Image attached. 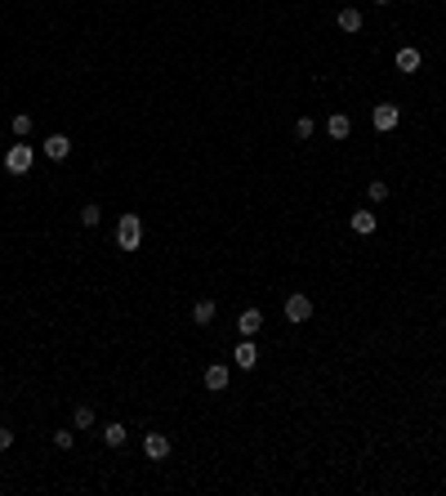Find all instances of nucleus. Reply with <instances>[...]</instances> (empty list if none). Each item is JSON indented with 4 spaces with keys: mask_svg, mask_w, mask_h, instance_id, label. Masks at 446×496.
<instances>
[{
    "mask_svg": "<svg viewBox=\"0 0 446 496\" xmlns=\"http://www.w3.org/2000/svg\"><path fill=\"white\" fill-rule=\"evenodd\" d=\"M116 246H121V250H139L143 246V219L139 215H121V219H116Z\"/></svg>",
    "mask_w": 446,
    "mask_h": 496,
    "instance_id": "obj_1",
    "label": "nucleus"
},
{
    "mask_svg": "<svg viewBox=\"0 0 446 496\" xmlns=\"http://www.w3.org/2000/svg\"><path fill=\"white\" fill-rule=\"evenodd\" d=\"M31 166H36V147H31V143H9L5 170H9V175H27Z\"/></svg>",
    "mask_w": 446,
    "mask_h": 496,
    "instance_id": "obj_2",
    "label": "nucleus"
},
{
    "mask_svg": "<svg viewBox=\"0 0 446 496\" xmlns=\"http://www.w3.org/2000/svg\"><path fill=\"white\" fill-rule=\"evenodd\" d=\"M281 313H286V322H295V326H299V322H308V318H313V300L295 291V295H286Z\"/></svg>",
    "mask_w": 446,
    "mask_h": 496,
    "instance_id": "obj_3",
    "label": "nucleus"
},
{
    "mask_svg": "<svg viewBox=\"0 0 446 496\" xmlns=\"http://www.w3.org/2000/svg\"><path fill=\"white\" fill-rule=\"evenodd\" d=\"M170 447H174V442H170V434H161V429H147L143 434V456L147 461H165Z\"/></svg>",
    "mask_w": 446,
    "mask_h": 496,
    "instance_id": "obj_4",
    "label": "nucleus"
},
{
    "mask_svg": "<svg viewBox=\"0 0 446 496\" xmlns=\"http://www.w3.org/2000/svg\"><path fill=\"white\" fill-rule=\"evenodd\" d=\"M370 121H375V130H379V134H388V130H397L402 108H397V103H379V108L370 112Z\"/></svg>",
    "mask_w": 446,
    "mask_h": 496,
    "instance_id": "obj_5",
    "label": "nucleus"
},
{
    "mask_svg": "<svg viewBox=\"0 0 446 496\" xmlns=\"http://www.w3.org/2000/svg\"><path fill=\"white\" fill-rule=\"evenodd\" d=\"M201 380H206V389H210V394H223V389H228V380H232V371H228V362H210Z\"/></svg>",
    "mask_w": 446,
    "mask_h": 496,
    "instance_id": "obj_6",
    "label": "nucleus"
},
{
    "mask_svg": "<svg viewBox=\"0 0 446 496\" xmlns=\"http://www.w3.org/2000/svg\"><path fill=\"white\" fill-rule=\"evenodd\" d=\"M259 326H263V313L259 309H241V318H237V335H241V340H254Z\"/></svg>",
    "mask_w": 446,
    "mask_h": 496,
    "instance_id": "obj_7",
    "label": "nucleus"
},
{
    "mask_svg": "<svg viewBox=\"0 0 446 496\" xmlns=\"http://www.w3.org/2000/svg\"><path fill=\"white\" fill-rule=\"evenodd\" d=\"M326 134H331V139H348V134H353V117H348V112H331V117H326Z\"/></svg>",
    "mask_w": 446,
    "mask_h": 496,
    "instance_id": "obj_8",
    "label": "nucleus"
},
{
    "mask_svg": "<svg viewBox=\"0 0 446 496\" xmlns=\"http://www.w3.org/2000/svg\"><path fill=\"white\" fill-rule=\"evenodd\" d=\"M232 362H237L241 371H254V367H259V349H254V340H241L237 353H232Z\"/></svg>",
    "mask_w": 446,
    "mask_h": 496,
    "instance_id": "obj_9",
    "label": "nucleus"
},
{
    "mask_svg": "<svg viewBox=\"0 0 446 496\" xmlns=\"http://www.w3.org/2000/svg\"><path fill=\"white\" fill-rule=\"evenodd\" d=\"M393 63H397V72H406V77H411V72H420L424 54H420L415 45H402V49H397V58H393Z\"/></svg>",
    "mask_w": 446,
    "mask_h": 496,
    "instance_id": "obj_10",
    "label": "nucleus"
},
{
    "mask_svg": "<svg viewBox=\"0 0 446 496\" xmlns=\"http://www.w3.org/2000/svg\"><path fill=\"white\" fill-rule=\"evenodd\" d=\"M67 152H72L67 134H49V139H45V157H49V161H67Z\"/></svg>",
    "mask_w": 446,
    "mask_h": 496,
    "instance_id": "obj_11",
    "label": "nucleus"
},
{
    "mask_svg": "<svg viewBox=\"0 0 446 496\" xmlns=\"http://www.w3.org/2000/svg\"><path fill=\"white\" fill-rule=\"evenodd\" d=\"M375 224H379V219L370 215V210H353V215H348V228H353V233H362V237L375 233Z\"/></svg>",
    "mask_w": 446,
    "mask_h": 496,
    "instance_id": "obj_12",
    "label": "nucleus"
},
{
    "mask_svg": "<svg viewBox=\"0 0 446 496\" xmlns=\"http://www.w3.org/2000/svg\"><path fill=\"white\" fill-rule=\"evenodd\" d=\"M335 23H339V31L357 36V31H362V9H353V5H348V9H339V18H335Z\"/></svg>",
    "mask_w": 446,
    "mask_h": 496,
    "instance_id": "obj_13",
    "label": "nucleus"
},
{
    "mask_svg": "<svg viewBox=\"0 0 446 496\" xmlns=\"http://www.w3.org/2000/svg\"><path fill=\"white\" fill-rule=\"evenodd\" d=\"M215 313H219L215 300H197V304H192V322H197V326H210V322H215Z\"/></svg>",
    "mask_w": 446,
    "mask_h": 496,
    "instance_id": "obj_14",
    "label": "nucleus"
},
{
    "mask_svg": "<svg viewBox=\"0 0 446 496\" xmlns=\"http://www.w3.org/2000/svg\"><path fill=\"white\" fill-rule=\"evenodd\" d=\"M125 438H130V429H125L121 420H112V425H103V442H108V447H125Z\"/></svg>",
    "mask_w": 446,
    "mask_h": 496,
    "instance_id": "obj_15",
    "label": "nucleus"
},
{
    "mask_svg": "<svg viewBox=\"0 0 446 496\" xmlns=\"http://www.w3.org/2000/svg\"><path fill=\"white\" fill-rule=\"evenodd\" d=\"M31 125H36V121H31L27 112H14V117H9V130H14L18 139H27V134H31Z\"/></svg>",
    "mask_w": 446,
    "mask_h": 496,
    "instance_id": "obj_16",
    "label": "nucleus"
},
{
    "mask_svg": "<svg viewBox=\"0 0 446 496\" xmlns=\"http://www.w3.org/2000/svg\"><path fill=\"white\" fill-rule=\"evenodd\" d=\"M99 219H103V206H99V202H85V206H81V224H85V228H94Z\"/></svg>",
    "mask_w": 446,
    "mask_h": 496,
    "instance_id": "obj_17",
    "label": "nucleus"
},
{
    "mask_svg": "<svg viewBox=\"0 0 446 496\" xmlns=\"http://www.w3.org/2000/svg\"><path fill=\"white\" fill-rule=\"evenodd\" d=\"M366 197H370V202H388V184H384V179H370V184H366Z\"/></svg>",
    "mask_w": 446,
    "mask_h": 496,
    "instance_id": "obj_18",
    "label": "nucleus"
},
{
    "mask_svg": "<svg viewBox=\"0 0 446 496\" xmlns=\"http://www.w3.org/2000/svg\"><path fill=\"white\" fill-rule=\"evenodd\" d=\"M72 425H76V429H94V407H76Z\"/></svg>",
    "mask_w": 446,
    "mask_h": 496,
    "instance_id": "obj_19",
    "label": "nucleus"
},
{
    "mask_svg": "<svg viewBox=\"0 0 446 496\" xmlns=\"http://www.w3.org/2000/svg\"><path fill=\"white\" fill-rule=\"evenodd\" d=\"M313 130H317L313 117H295V134H299V139H313Z\"/></svg>",
    "mask_w": 446,
    "mask_h": 496,
    "instance_id": "obj_20",
    "label": "nucleus"
},
{
    "mask_svg": "<svg viewBox=\"0 0 446 496\" xmlns=\"http://www.w3.org/2000/svg\"><path fill=\"white\" fill-rule=\"evenodd\" d=\"M72 442H76L72 429H54V447H58V451H72Z\"/></svg>",
    "mask_w": 446,
    "mask_h": 496,
    "instance_id": "obj_21",
    "label": "nucleus"
},
{
    "mask_svg": "<svg viewBox=\"0 0 446 496\" xmlns=\"http://www.w3.org/2000/svg\"><path fill=\"white\" fill-rule=\"evenodd\" d=\"M14 447V429H0V451H9Z\"/></svg>",
    "mask_w": 446,
    "mask_h": 496,
    "instance_id": "obj_22",
    "label": "nucleus"
},
{
    "mask_svg": "<svg viewBox=\"0 0 446 496\" xmlns=\"http://www.w3.org/2000/svg\"><path fill=\"white\" fill-rule=\"evenodd\" d=\"M370 5H393V0H370Z\"/></svg>",
    "mask_w": 446,
    "mask_h": 496,
    "instance_id": "obj_23",
    "label": "nucleus"
}]
</instances>
